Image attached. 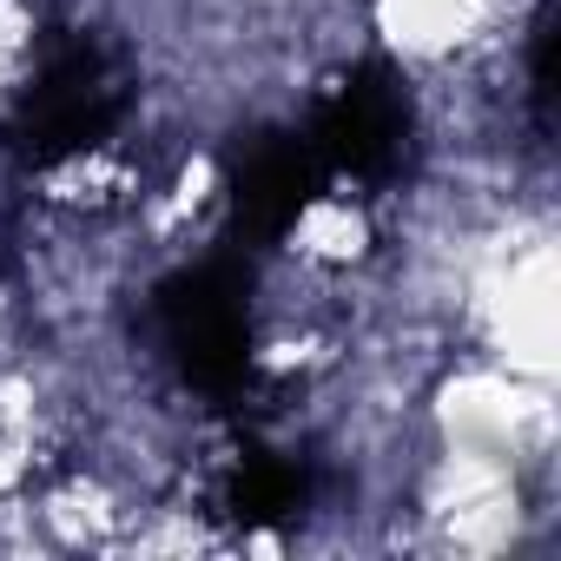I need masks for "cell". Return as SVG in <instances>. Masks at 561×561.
Here are the masks:
<instances>
[{"mask_svg":"<svg viewBox=\"0 0 561 561\" xmlns=\"http://www.w3.org/2000/svg\"><path fill=\"white\" fill-rule=\"evenodd\" d=\"M383 251V225L370 211L364 192L351 185H331V192H311L298 211H291V231H285V257L324 285H344V277H364Z\"/></svg>","mask_w":561,"mask_h":561,"instance_id":"obj_1","label":"cell"}]
</instances>
